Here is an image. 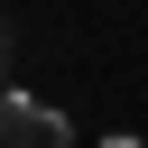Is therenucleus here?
Segmentation results:
<instances>
[{"label":"nucleus","instance_id":"obj_1","mask_svg":"<svg viewBox=\"0 0 148 148\" xmlns=\"http://www.w3.org/2000/svg\"><path fill=\"white\" fill-rule=\"evenodd\" d=\"M0 148H74V120H65L56 102L0 92Z\"/></svg>","mask_w":148,"mask_h":148},{"label":"nucleus","instance_id":"obj_3","mask_svg":"<svg viewBox=\"0 0 148 148\" xmlns=\"http://www.w3.org/2000/svg\"><path fill=\"white\" fill-rule=\"evenodd\" d=\"M0 65H9V28H0Z\"/></svg>","mask_w":148,"mask_h":148},{"label":"nucleus","instance_id":"obj_2","mask_svg":"<svg viewBox=\"0 0 148 148\" xmlns=\"http://www.w3.org/2000/svg\"><path fill=\"white\" fill-rule=\"evenodd\" d=\"M102 148H148V139H130V130H120V139H102Z\"/></svg>","mask_w":148,"mask_h":148}]
</instances>
